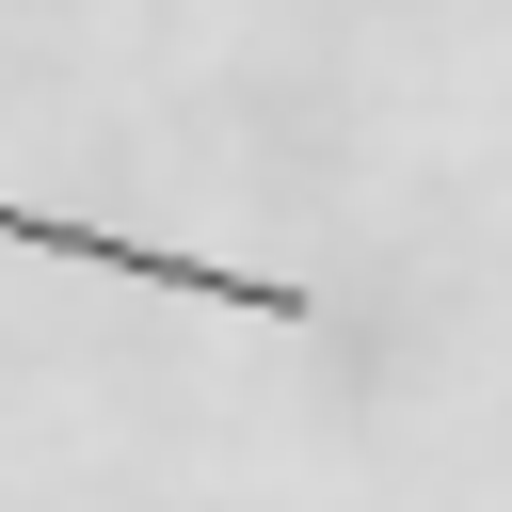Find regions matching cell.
Segmentation results:
<instances>
[{
    "label": "cell",
    "mask_w": 512,
    "mask_h": 512,
    "mask_svg": "<svg viewBox=\"0 0 512 512\" xmlns=\"http://www.w3.org/2000/svg\"><path fill=\"white\" fill-rule=\"evenodd\" d=\"M0 240H16V256H64V272H128V288L240 304V320H304V288H288V272H208V256H160V240H112V224H64V208H16V192H0Z\"/></svg>",
    "instance_id": "obj_1"
}]
</instances>
